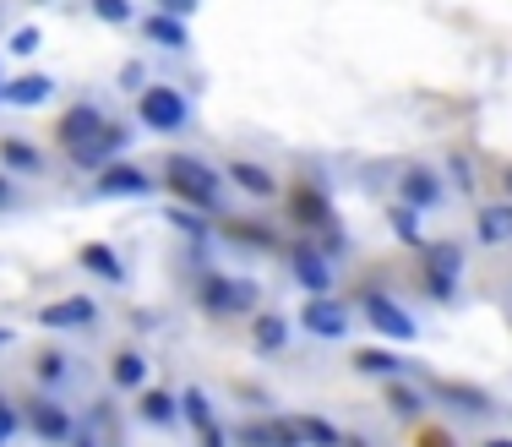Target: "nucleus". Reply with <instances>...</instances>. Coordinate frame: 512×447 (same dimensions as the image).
Wrapping results in <instances>:
<instances>
[{
    "instance_id": "obj_5",
    "label": "nucleus",
    "mask_w": 512,
    "mask_h": 447,
    "mask_svg": "<svg viewBox=\"0 0 512 447\" xmlns=\"http://www.w3.org/2000/svg\"><path fill=\"white\" fill-rule=\"evenodd\" d=\"M360 311H365V322H371V328L382 333V338H398V344H414V338H420V322H414L409 311L398 306V300L376 295V289L360 300Z\"/></svg>"
},
{
    "instance_id": "obj_34",
    "label": "nucleus",
    "mask_w": 512,
    "mask_h": 447,
    "mask_svg": "<svg viewBox=\"0 0 512 447\" xmlns=\"http://www.w3.org/2000/svg\"><path fill=\"white\" fill-rule=\"evenodd\" d=\"M39 44H44V33H39V28H22L17 39H11V50H17V55H33Z\"/></svg>"
},
{
    "instance_id": "obj_9",
    "label": "nucleus",
    "mask_w": 512,
    "mask_h": 447,
    "mask_svg": "<svg viewBox=\"0 0 512 447\" xmlns=\"http://www.w3.org/2000/svg\"><path fill=\"white\" fill-rule=\"evenodd\" d=\"M295 284L306 289V295H333V257H327L322 246H311V240H300L295 246Z\"/></svg>"
},
{
    "instance_id": "obj_24",
    "label": "nucleus",
    "mask_w": 512,
    "mask_h": 447,
    "mask_svg": "<svg viewBox=\"0 0 512 447\" xmlns=\"http://www.w3.org/2000/svg\"><path fill=\"white\" fill-rule=\"evenodd\" d=\"M148 426H175L180 420V393H164V388H153V393H142V409H137Z\"/></svg>"
},
{
    "instance_id": "obj_26",
    "label": "nucleus",
    "mask_w": 512,
    "mask_h": 447,
    "mask_svg": "<svg viewBox=\"0 0 512 447\" xmlns=\"http://www.w3.org/2000/svg\"><path fill=\"white\" fill-rule=\"evenodd\" d=\"M295 431H300V442H306V447H344V431L327 426L322 415H300Z\"/></svg>"
},
{
    "instance_id": "obj_35",
    "label": "nucleus",
    "mask_w": 512,
    "mask_h": 447,
    "mask_svg": "<svg viewBox=\"0 0 512 447\" xmlns=\"http://www.w3.org/2000/svg\"><path fill=\"white\" fill-rule=\"evenodd\" d=\"M158 11H169V17H186V11H197V0H153Z\"/></svg>"
},
{
    "instance_id": "obj_17",
    "label": "nucleus",
    "mask_w": 512,
    "mask_h": 447,
    "mask_svg": "<svg viewBox=\"0 0 512 447\" xmlns=\"http://www.w3.org/2000/svg\"><path fill=\"white\" fill-rule=\"evenodd\" d=\"M229 180H235L246 197H256V202H273L278 197V180H273V169H262V164H251V159H229V169H224Z\"/></svg>"
},
{
    "instance_id": "obj_14",
    "label": "nucleus",
    "mask_w": 512,
    "mask_h": 447,
    "mask_svg": "<svg viewBox=\"0 0 512 447\" xmlns=\"http://www.w3.org/2000/svg\"><path fill=\"white\" fill-rule=\"evenodd\" d=\"M142 22V39L158 44V50H191V33H186V17H169V11H148V17H137Z\"/></svg>"
},
{
    "instance_id": "obj_37",
    "label": "nucleus",
    "mask_w": 512,
    "mask_h": 447,
    "mask_svg": "<svg viewBox=\"0 0 512 447\" xmlns=\"http://www.w3.org/2000/svg\"><path fill=\"white\" fill-rule=\"evenodd\" d=\"M120 88H137V93H142V71L126 66V71H120Z\"/></svg>"
},
{
    "instance_id": "obj_33",
    "label": "nucleus",
    "mask_w": 512,
    "mask_h": 447,
    "mask_svg": "<svg viewBox=\"0 0 512 447\" xmlns=\"http://www.w3.org/2000/svg\"><path fill=\"white\" fill-rule=\"evenodd\" d=\"M17 426H22V420H17V409H11L6 398H0V447H6L11 437H17Z\"/></svg>"
},
{
    "instance_id": "obj_16",
    "label": "nucleus",
    "mask_w": 512,
    "mask_h": 447,
    "mask_svg": "<svg viewBox=\"0 0 512 447\" xmlns=\"http://www.w3.org/2000/svg\"><path fill=\"white\" fill-rule=\"evenodd\" d=\"M55 99V77H44V71H22V77L6 82V104L11 110H39V104Z\"/></svg>"
},
{
    "instance_id": "obj_40",
    "label": "nucleus",
    "mask_w": 512,
    "mask_h": 447,
    "mask_svg": "<svg viewBox=\"0 0 512 447\" xmlns=\"http://www.w3.org/2000/svg\"><path fill=\"white\" fill-rule=\"evenodd\" d=\"M0 344H11V328H0Z\"/></svg>"
},
{
    "instance_id": "obj_23",
    "label": "nucleus",
    "mask_w": 512,
    "mask_h": 447,
    "mask_svg": "<svg viewBox=\"0 0 512 447\" xmlns=\"http://www.w3.org/2000/svg\"><path fill=\"white\" fill-rule=\"evenodd\" d=\"M355 366L365 371V377H382V382H398L409 371V360H398L393 349H360L355 355Z\"/></svg>"
},
{
    "instance_id": "obj_38",
    "label": "nucleus",
    "mask_w": 512,
    "mask_h": 447,
    "mask_svg": "<svg viewBox=\"0 0 512 447\" xmlns=\"http://www.w3.org/2000/svg\"><path fill=\"white\" fill-rule=\"evenodd\" d=\"M485 447H512V437H496V442H485Z\"/></svg>"
},
{
    "instance_id": "obj_27",
    "label": "nucleus",
    "mask_w": 512,
    "mask_h": 447,
    "mask_svg": "<svg viewBox=\"0 0 512 447\" xmlns=\"http://www.w3.org/2000/svg\"><path fill=\"white\" fill-rule=\"evenodd\" d=\"M93 6V17L109 22V28H126V22H137V6L131 0H88Z\"/></svg>"
},
{
    "instance_id": "obj_2",
    "label": "nucleus",
    "mask_w": 512,
    "mask_h": 447,
    "mask_svg": "<svg viewBox=\"0 0 512 447\" xmlns=\"http://www.w3.org/2000/svg\"><path fill=\"white\" fill-rule=\"evenodd\" d=\"M137 120L158 137H180L191 126V93L186 88H169V82H148L137 93Z\"/></svg>"
},
{
    "instance_id": "obj_6",
    "label": "nucleus",
    "mask_w": 512,
    "mask_h": 447,
    "mask_svg": "<svg viewBox=\"0 0 512 447\" xmlns=\"http://www.w3.org/2000/svg\"><path fill=\"white\" fill-rule=\"evenodd\" d=\"M93 197H153V175L126 164V159H115L93 175Z\"/></svg>"
},
{
    "instance_id": "obj_3",
    "label": "nucleus",
    "mask_w": 512,
    "mask_h": 447,
    "mask_svg": "<svg viewBox=\"0 0 512 447\" xmlns=\"http://www.w3.org/2000/svg\"><path fill=\"white\" fill-rule=\"evenodd\" d=\"M197 300H202V311H213V317H240V311L256 306V289L246 279H229V273H202Z\"/></svg>"
},
{
    "instance_id": "obj_32",
    "label": "nucleus",
    "mask_w": 512,
    "mask_h": 447,
    "mask_svg": "<svg viewBox=\"0 0 512 447\" xmlns=\"http://www.w3.org/2000/svg\"><path fill=\"white\" fill-rule=\"evenodd\" d=\"M387 404H393L398 415H420V393L398 388V382H387Z\"/></svg>"
},
{
    "instance_id": "obj_19",
    "label": "nucleus",
    "mask_w": 512,
    "mask_h": 447,
    "mask_svg": "<svg viewBox=\"0 0 512 447\" xmlns=\"http://www.w3.org/2000/svg\"><path fill=\"white\" fill-rule=\"evenodd\" d=\"M0 164L11 175H44V153L33 148L28 137H0Z\"/></svg>"
},
{
    "instance_id": "obj_13",
    "label": "nucleus",
    "mask_w": 512,
    "mask_h": 447,
    "mask_svg": "<svg viewBox=\"0 0 512 447\" xmlns=\"http://www.w3.org/2000/svg\"><path fill=\"white\" fill-rule=\"evenodd\" d=\"M240 447H306L295 431V420H246V426L235 431Z\"/></svg>"
},
{
    "instance_id": "obj_7",
    "label": "nucleus",
    "mask_w": 512,
    "mask_h": 447,
    "mask_svg": "<svg viewBox=\"0 0 512 447\" xmlns=\"http://www.w3.org/2000/svg\"><path fill=\"white\" fill-rule=\"evenodd\" d=\"M300 328L316 333V338H349V306L344 300H333V295H311L306 306H300Z\"/></svg>"
},
{
    "instance_id": "obj_42",
    "label": "nucleus",
    "mask_w": 512,
    "mask_h": 447,
    "mask_svg": "<svg viewBox=\"0 0 512 447\" xmlns=\"http://www.w3.org/2000/svg\"><path fill=\"white\" fill-rule=\"evenodd\" d=\"M507 191H512V169H507Z\"/></svg>"
},
{
    "instance_id": "obj_30",
    "label": "nucleus",
    "mask_w": 512,
    "mask_h": 447,
    "mask_svg": "<svg viewBox=\"0 0 512 447\" xmlns=\"http://www.w3.org/2000/svg\"><path fill=\"white\" fill-rule=\"evenodd\" d=\"M66 366H71V360L60 355V349H44V355L33 360V371H39V382H66Z\"/></svg>"
},
{
    "instance_id": "obj_29",
    "label": "nucleus",
    "mask_w": 512,
    "mask_h": 447,
    "mask_svg": "<svg viewBox=\"0 0 512 447\" xmlns=\"http://www.w3.org/2000/svg\"><path fill=\"white\" fill-rule=\"evenodd\" d=\"M393 224H398V240H404V246H425L420 213H414V208H404V202H398V208H393Z\"/></svg>"
},
{
    "instance_id": "obj_1",
    "label": "nucleus",
    "mask_w": 512,
    "mask_h": 447,
    "mask_svg": "<svg viewBox=\"0 0 512 447\" xmlns=\"http://www.w3.org/2000/svg\"><path fill=\"white\" fill-rule=\"evenodd\" d=\"M164 186L175 191V202H186V208H197V213L224 208V175H218L213 164L191 159V153H169L164 159Z\"/></svg>"
},
{
    "instance_id": "obj_36",
    "label": "nucleus",
    "mask_w": 512,
    "mask_h": 447,
    "mask_svg": "<svg viewBox=\"0 0 512 447\" xmlns=\"http://www.w3.org/2000/svg\"><path fill=\"white\" fill-rule=\"evenodd\" d=\"M0 208H17V186H11V175H0Z\"/></svg>"
},
{
    "instance_id": "obj_39",
    "label": "nucleus",
    "mask_w": 512,
    "mask_h": 447,
    "mask_svg": "<svg viewBox=\"0 0 512 447\" xmlns=\"http://www.w3.org/2000/svg\"><path fill=\"white\" fill-rule=\"evenodd\" d=\"M0 104H6V71H0Z\"/></svg>"
},
{
    "instance_id": "obj_31",
    "label": "nucleus",
    "mask_w": 512,
    "mask_h": 447,
    "mask_svg": "<svg viewBox=\"0 0 512 447\" xmlns=\"http://www.w3.org/2000/svg\"><path fill=\"white\" fill-rule=\"evenodd\" d=\"M164 219H169V224H175V229H180V235H186V240H202V235H207V224H202V213H186V208H169V213H164Z\"/></svg>"
},
{
    "instance_id": "obj_11",
    "label": "nucleus",
    "mask_w": 512,
    "mask_h": 447,
    "mask_svg": "<svg viewBox=\"0 0 512 447\" xmlns=\"http://www.w3.org/2000/svg\"><path fill=\"white\" fill-rule=\"evenodd\" d=\"M28 426L39 442H71L77 437V420H71V409H60L55 398H33L28 404Z\"/></svg>"
},
{
    "instance_id": "obj_4",
    "label": "nucleus",
    "mask_w": 512,
    "mask_h": 447,
    "mask_svg": "<svg viewBox=\"0 0 512 447\" xmlns=\"http://www.w3.org/2000/svg\"><path fill=\"white\" fill-rule=\"evenodd\" d=\"M458 279H463V246L458 240H431V246H425V289H431L436 300H453Z\"/></svg>"
},
{
    "instance_id": "obj_15",
    "label": "nucleus",
    "mask_w": 512,
    "mask_h": 447,
    "mask_svg": "<svg viewBox=\"0 0 512 447\" xmlns=\"http://www.w3.org/2000/svg\"><path fill=\"white\" fill-rule=\"evenodd\" d=\"M104 126H109V120H104L99 104H77V110L60 120V142H66V153H77V148H88Z\"/></svg>"
},
{
    "instance_id": "obj_18",
    "label": "nucleus",
    "mask_w": 512,
    "mask_h": 447,
    "mask_svg": "<svg viewBox=\"0 0 512 447\" xmlns=\"http://www.w3.org/2000/svg\"><path fill=\"white\" fill-rule=\"evenodd\" d=\"M289 213H295L300 229H327V219H333V208H327V197L316 186H295V191H289Z\"/></svg>"
},
{
    "instance_id": "obj_25",
    "label": "nucleus",
    "mask_w": 512,
    "mask_h": 447,
    "mask_svg": "<svg viewBox=\"0 0 512 447\" xmlns=\"http://www.w3.org/2000/svg\"><path fill=\"white\" fill-rule=\"evenodd\" d=\"M82 268L99 273L104 284H126V262H120L109 246H82Z\"/></svg>"
},
{
    "instance_id": "obj_10",
    "label": "nucleus",
    "mask_w": 512,
    "mask_h": 447,
    "mask_svg": "<svg viewBox=\"0 0 512 447\" xmlns=\"http://www.w3.org/2000/svg\"><path fill=\"white\" fill-rule=\"evenodd\" d=\"M442 197H447V186H442L436 169H425V164L404 169V180H398V202H404V208L431 213V208H442Z\"/></svg>"
},
{
    "instance_id": "obj_21",
    "label": "nucleus",
    "mask_w": 512,
    "mask_h": 447,
    "mask_svg": "<svg viewBox=\"0 0 512 447\" xmlns=\"http://www.w3.org/2000/svg\"><path fill=\"white\" fill-rule=\"evenodd\" d=\"M109 382H115L120 393H137L142 382H148V360H142L137 349H120V355L109 360Z\"/></svg>"
},
{
    "instance_id": "obj_28",
    "label": "nucleus",
    "mask_w": 512,
    "mask_h": 447,
    "mask_svg": "<svg viewBox=\"0 0 512 447\" xmlns=\"http://www.w3.org/2000/svg\"><path fill=\"white\" fill-rule=\"evenodd\" d=\"M180 415H186L197 431H207V426H213V409H207V393H202V388H186V393H180Z\"/></svg>"
},
{
    "instance_id": "obj_12",
    "label": "nucleus",
    "mask_w": 512,
    "mask_h": 447,
    "mask_svg": "<svg viewBox=\"0 0 512 447\" xmlns=\"http://www.w3.org/2000/svg\"><path fill=\"white\" fill-rule=\"evenodd\" d=\"M126 148H131L126 126H104L99 137L88 142V148H77V153H71V164H77V169H93V175H99V169H104V164H115Z\"/></svg>"
},
{
    "instance_id": "obj_8",
    "label": "nucleus",
    "mask_w": 512,
    "mask_h": 447,
    "mask_svg": "<svg viewBox=\"0 0 512 447\" xmlns=\"http://www.w3.org/2000/svg\"><path fill=\"white\" fill-rule=\"evenodd\" d=\"M99 322V306L88 295H60L50 306H39V328L50 333H71V328H93Z\"/></svg>"
},
{
    "instance_id": "obj_20",
    "label": "nucleus",
    "mask_w": 512,
    "mask_h": 447,
    "mask_svg": "<svg viewBox=\"0 0 512 447\" xmlns=\"http://www.w3.org/2000/svg\"><path fill=\"white\" fill-rule=\"evenodd\" d=\"M251 344H256V355H278V349L289 344V317H278V311H262V317L251 322Z\"/></svg>"
},
{
    "instance_id": "obj_41",
    "label": "nucleus",
    "mask_w": 512,
    "mask_h": 447,
    "mask_svg": "<svg viewBox=\"0 0 512 447\" xmlns=\"http://www.w3.org/2000/svg\"><path fill=\"white\" fill-rule=\"evenodd\" d=\"M77 447H93V442H88V437H82V442H77Z\"/></svg>"
},
{
    "instance_id": "obj_22",
    "label": "nucleus",
    "mask_w": 512,
    "mask_h": 447,
    "mask_svg": "<svg viewBox=\"0 0 512 447\" xmlns=\"http://www.w3.org/2000/svg\"><path fill=\"white\" fill-rule=\"evenodd\" d=\"M480 246H512V202L480 208Z\"/></svg>"
}]
</instances>
